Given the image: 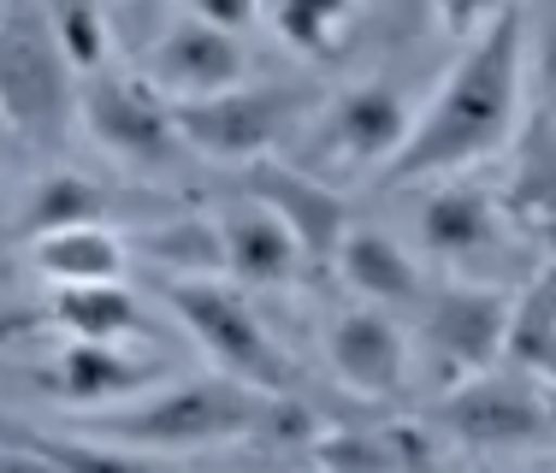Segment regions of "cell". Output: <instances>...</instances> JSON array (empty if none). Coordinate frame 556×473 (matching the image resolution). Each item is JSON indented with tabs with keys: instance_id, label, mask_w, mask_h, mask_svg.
I'll return each instance as SVG.
<instances>
[{
	"instance_id": "obj_15",
	"label": "cell",
	"mask_w": 556,
	"mask_h": 473,
	"mask_svg": "<svg viewBox=\"0 0 556 473\" xmlns=\"http://www.w3.org/2000/svg\"><path fill=\"white\" fill-rule=\"evenodd\" d=\"M214 226H219L225 279L267 291V284H290V279L302 272V248H296V237L278 226V214H273L267 202H255V195H243L237 207H225Z\"/></svg>"
},
{
	"instance_id": "obj_26",
	"label": "cell",
	"mask_w": 556,
	"mask_h": 473,
	"mask_svg": "<svg viewBox=\"0 0 556 473\" xmlns=\"http://www.w3.org/2000/svg\"><path fill=\"white\" fill-rule=\"evenodd\" d=\"M503 7H509V0H432V18H439V30H444V36L468 42V36H473V30H485V24H492Z\"/></svg>"
},
{
	"instance_id": "obj_2",
	"label": "cell",
	"mask_w": 556,
	"mask_h": 473,
	"mask_svg": "<svg viewBox=\"0 0 556 473\" xmlns=\"http://www.w3.org/2000/svg\"><path fill=\"white\" fill-rule=\"evenodd\" d=\"M296 402L267 397V391L243 385V379H178V385H149L142 397L113 402V409L77 414V432L108 438L118 450L137 456H184V450H214V444H237L255 432L278 426Z\"/></svg>"
},
{
	"instance_id": "obj_20",
	"label": "cell",
	"mask_w": 556,
	"mask_h": 473,
	"mask_svg": "<svg viewBox=\"0 0 556 473\" xmlns=\"http://www.w3.org/2000/svg\"><path fill=\"white\" fill-rule=\"evenodd\" d=\"M261 18L278 30V42L308 60H338L355 36L362 0H261Z\"/></svg>"
},
{
	"instance_id": "obj_18",
	"label": "cell",
	"mask_w": 556,
	"mask_h": 473,
	"mask_svg": "<svg viewBox=\"0 0 556 473\" xmlns=\"http://www.w3.org/2000/svg\"><path fill=\"white\" fill-rule=\"evenodd\" d=\"M308 456L314 473H415L432 444L420 426H326Z\"/></svg>"
},
{
	"instance_id": "obj_12",
	"label": "cell",
	"mask_w": 556,
	"mask_h": 473,
	"mask_svg": "<svg viewBox=\"0 0 556 473\" xmlns=\"http://www.w3.org/2000/svg\"><path fill=\"white\" fill-rule=\"evenodd\" d=\"M142 77H149L166 101L219 95V89H231V84H243V77H249L243 36L214 30V24L178 12V18H166L161 30H154L149 54H142Z\"/></svg>"
},
{
	"instance_id": "obj_23",
	"label": "cell",
	"mask_w": 556,
	"mask_h": 473,
	"mask_svg": "<svg viewBox=\"0 0 556 473\" xmlns=\"http://www.w3.org/2000/svg\"><path fill=\"white\" fill-rule=\"evenodd\" d=\"M89 219H108V202L84 172H48L30 183V202H24V237H42L60 226H89Z\"/></svg>"
},
{
	"instance_id": "obj_8",
	"label": "cell",
	"mask_w": 556,
	"mask_h": 473,
	"mask_svg": "<svg viewBox=\"0 0 556 473\" xmlns=\"http://www.w3.org/2000/svg\"><path fill=\"white\" fill-rule=\"evenodd\" d=\"M439 420L450 438L503 450V444H533L539 432L556 426V391L521 367L497 361L485 373H468L439 397Z\"/></svg>"
},
{
	"instance_id": "obj_13",
	"label": "cell",
	"mask_w": 556,
	"mask_h": 473,
	"mask_svg": "<svg viewBox=\"0 0 556 473\" xmlns=\"http://www.w3.org/2000/svg\"><path fill=\"white\" fill-rule=\"evenodd\" d=\"M36 385L72 414H96L113 402L142 397L149 385H161V367L149 355H137L130 344H72L65 337L60 355L48 367H36Z\"/></svg>"
},
{
	"instance_id": "obj_3",
	"label": "cell",
	"mask_w": 556,
	"mask_h": 473,
	"mask_svg": "<svg viewBox=\"0 0 556 473\" xmlns=\"http://www.w3.org/2000/svg\"><path fill=\"white\" fill-rule=\"evenodd\" d=\"M161 302L172 308V320L207 349L214 373L243 379V385L267 391V397H290L296 391V367L278 349V337L267 332L243 291H231L225 279H166Z\"/></svg>"
},
{
	"instance_id": "obj_7",
	"label": "cell",
	"mask_w": 556,
	"mask_h": 473,
	"mask_svg": "<svg viewBox=\"0 0 556 473\" xmlns=\"http://www.w3.org/2000/svg\"><path fill=\"white\" fill-rule=\"evenodd\" d=\"M408 101L386 77H362L326 95V107L308 118V172L350 178V172H386L391 154L403 149Z\"/></svg>"
},
{
	"instance_id": "obj_29",
	"label": "cell",
	"mask_w": 556,
	"mask_h": 473,
	"mask_svg": "<svg viewBox=\"0 0 556 473\" xmlns=\"http://www.w3.org/2000/svg\"><path fill=\"white\" fill-rule=\"evenodd\" d=\"M539 84L556 107V0H539Z\"/></svg>"
},
{
	"instance_id": "obj_1",
	"label": "cell",
	"mask_w": 556,
	"mask_h": 473,
	"mask_svg": "<svg viewBox=\"0 0 556 473\" xmlns=\"http://www.w3.org/2000/svg\"><path fill=\"white\" fill-rule=\"evenodd\" d=\"M527 77H533V36H527V7L509 0L485 30L462 42L439 77L432 101L408 118L403 149L379 178L386 183H427V178H456L468 166L492 161L515 142L527 113Z\"/></svg>"
},
{
	"instance_id": "obj_17",
	"label": "cell",
	"mask_w": 556,
	"mask_h": 473,
	"mask_svg": "<svg viewBox=\"0 0 556 473\" xmlns=\"http://www.w3.org/2000/svg\"><path fill=\"white\" fill-rule=\"evenodd\" d=\"M24 260L48 291H60V284H118L130 272V243L108 219H89V226H60L30 237Z\"/></svg>"
},
{
	"instance_id": "obj_30",
	"label": "cell",
	"mask_w": 556,
	"mask_h": 473,
	"mask_svg": "<svg viewBox=\"0 0 556 473\" xmlns=\"http://www.w3.org/2000/svg\"><path fill=\"white\" fill-rule=\"evenodd\" d=\"M527 473H556V456H539V462L527 468Z\"/></svg>"
},
{
	"instance_id": "obj_14",
	"label": "cell",
	"mask_w": 556,
	"mask_h": 473,
	"mask_svg": "<svg viewBox=\"0 0 556 473\" xmlns=\"http://www.w3.org/2000/svg\"><path fill=\"white\" fill-rule=\"evenodd\" d=\"M420 237H427V248L444 267L485 272L492 255L503 248V214L485 190L444 178V190H432L427 202H420ZM485 279H492V272H485Z\"/></svg>"
},
{
	"instance_id": "obj_9",
	"label": "cell",
	"mask_w": 556,
	"mask_h": 473,
	"mask_svg": "<svg viewBox=\"0 0 556 473\" xmlns=\"http://www.w3.org/2000/svg\"><path fill=\"white\" fill-rule=\"evenodd\" d=\"M509 320H515V296L497 279H456L444 291L420 296V325H427L420 337L450 367V385L503 361Z\"/></svg>"
},
{
	"instance_id": "obj_10",
	"label": "cell",
	"mask_w": 556,
	"mask_h": 473,
	"mask_svg": "<svg viewBox=\"0 0 556 473\" xmlns=\"http://www.w3.org/2000/svg\"><path fill=\"white\" fill-rule=\"evenodd\" d=\"M243 172H249V195L267 202L278 214V226L296 237L302 267H332L343 231H350V195H343L332 178L308 172V166H290V161H278V154L243 166Z\"/></svg>"
},
{
	"instance_id": "obj_22",
	"label": "cell",
	"mask_w": 556,
	"mask_h": 473,
	"mask_svg": "<svg viewBox=\"0 0 556 473\" xmlns=\"http://www.w3.org/2000/svg\"><path fill=\"white\" fill-rule=\"evenodd\" d=\"M130 248H149L154 267L166 279H225V260H219V226L214 214H190V219H172L161 231H142L125 237Z\"/></svg>"
},
{
	"instance_id": "obj_11",
	"label": "cell",
	"mask_w": 556,
	"mask_h": 473,
	"mask_svg": "<svg viewBox=\"0 0 556 473\" xmlns=\"http://www.w3.org/2000/svg\"><path fill=\"white\" fill-rule=\"evenodd\" d=\"M326 361L367 402H396L408 391V373H415V349H408L403 320L391 308H374V302H355V308L332 314Z\"/></svg>"
},
{
	"instance_id": "obj_25",
	"label": "cell",
	"mask_w": 556,
	"mask_h": 473,
	"mask_svg": "<svg viewBox=\"0 0 556 473\" xmlns=\"http://www.w3.org/2000/svg\"><path fill=\"white\" fill-rule=\"evenodd\" d=\"M521 214L556 226V149H545L533 166L521 172Z\"/></svg>"
},
{
	"instance_id": "obj_21",
	"label": "cell",
	"mask_w": 556,
	"mask_h": 473,
	"mask_svg": "<svg viewBox=\"0 0 556 473\" xmlns=\"http://www.w3.org/2000/svg\"><path fill=\"white\" fill-rule=\"evenodd\" d=\"M503 361L521 367V373H533V379H545V385L556 391V267L539 272L527 296H515Z\"/></svg>"
},
{
	"instance_id": "obj_28",
	"label": "cell",
	"mask_w": 556,
	"mask_h": 473,
	"mask_svg": "<svg viewBox=\"0 0 556 473\" xmlns=\"http://www.w3.org/2000/svg\"><path fill=\"white\" fill-rule=\"evenodd\" d=\"M0 473H60V462L42 450V438H7L0 432Z\"/></svg>"
},
{
	"instance_id": "obj_24",
	"label": "cell",
	"mask_w": 556,
	"mask_h": 473,
	"mask_svg": "<svg viewBox=\"0 0 556 473\" xmlns=\"http://www.w3.org/2000/svg\"><path fill=\"white\" fill-rule=\"evenodd\" d=\"M42 450L60 462V473H154L149 456L118 450L108 438H89V432H65V438H42Z\"/></svg>"
},
{
	"instance_id": "obj_4",
	"label": "cell",
	"mask_w": 556,
	"mask_h": 473,
	"mask_svg": "<svg viewBox=\"0 0 556 473\" xmlns=\"http://www.w3.org/2000/svg\"><path fill=\"white\" fill-rule=\"evenodd\" d=\"M77 113V72L65 60L42 0L0 7V118L30 137H54Z\"/></svg>"
},
{
	"instance_id": "obj_16",
	"label": "cell",
	"mask_w": 556,
	"mask_h": 473,
	"mask_svg": "<svg viewBox=\"0 0 556 473\" xmlns=\"http://www.w3.org/2000/svg\"><path fill=\"white\" fill-rule=\"evenodd\" d=\"M332 267H338V279L350 284L362 302L391 308V314L420 308V296H427V279H420L415 255H408L391 231H379V226H350V231H343Z\"/></svg>"
},
{
	"instance_id": "obj_6",
	"label": "cell",
	"mask_w": 556,
	"mask_h": 473,
	"mask_svg": "<svg viewBox=\"0 0 556 473\" xmlns=\"http://www.w3.org/2000/svg\"><path fill=\"white\" fill-rule=\"evenodd\" d=\"M77 125L89 130L101 154H113L130 172H166L178 161V125H172V101L149 84L142 72H89L77 84Z\"/></svg>"
},
{
	"instance_id": "obj_19",
	"label": "cell",
	"mask_w": 556,
	"mask_h": 473,
	"mask_svg": "<svg viewBox=\"0 0 556 473\" xmlns=\"http://www.w3.org/2000/svg\"><path fill=\"white\" fill-rule=\"evenodd\" d=\"M54 325L72 344H130L142 332V302L130 284H60L54 291Z\"/></svg>"
},
{
	"instance_id": "obj_5",
	"label": "cell",
	"mask_w": 556,
	"mask_h": 473,
	"mask_svg": "<svg viewBox=\"0 0 556 473\" xmlns=\"http://www.w3.org/2000/svg\"><path fill=\"white\" fill-rule=\"evenodd\" d=\"M302 118V89L290 84H231L219 95H195V101H172V125L178 142H190L195 154L219 166H255L278 154L285 130Z\"/></svg>"
},
{
	"instance_id": "obj_27",
	"label": "cell",
	"mask_w": 556,
	"mask_h": 473,
	"mask_svg": "<svg viewBox=\"0 0 556 473\" xmlns=\"http://www.w3.org/2000/svg\"><path fill=\"white\" fill-rule=\"evenodd\" d=\"M184 12H190V18H202V24H214V30L243 36L249 24L261 18V0H184Z\"/></svg>"
}]
</instances>
